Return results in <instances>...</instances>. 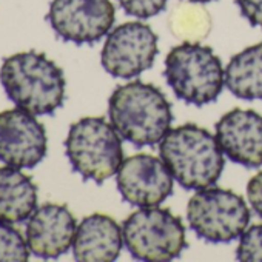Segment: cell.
<instances>
[{
  "label": "cell",
  "mask_w": 262,
  "mask_h": 262,
  "mask_svg": "<svg viewBox=\"0 0 262 262\" xmlns=\"http://www.w3.org/2000/svg\"><path fill=\"white\" fill-rule=\"evenodd\" d=\"M108 114L120 138L136 147L159 144L173 122L171 105L164 93L141 80L128 82L113 91Z\"/></svg>",
  "instance_id": "1"
},
{
  "label": "cell",
  "mask_w": 262,
  "mask_h": 262,
  "mask_svg": "<svg viewBox=\"0 0 262 262\" xmlns=\"http://www.w3.org/2000/svg\"><path fill=\"white\" fill-rule=\"evenodd\" d=\"M0 82L11 102L34 116H50L65 100L62 68L37 51L7 57L0 67Z\"/></svg>",
  "instance_id": "2"
},
{
  "label": "cell",
  "mask_w": 262,
  "mask_h": 262,
  "mask_svg": "<svg viewBox=\"0 0 262 262\" xmlns=\"http://www.w3.org/2000/svg\"><path fill=\"white\" fill-rule=\"evenodd\" d=\"M159 153L174 181L187 190L214 185L225 167L216 136L196 123L168 129L159 142Z\"/></svg>",
  "instance_id": "3"
},
{
  "label": "cell",
  "mask_w": 262,
  "mask_h": 262,
  "mask_svg": "<svg viewBox=\"0 0 262 262\" xmlns=\"http://www.w3.org/2000/svg\"><path fill=\"white\" fill-rule=\"evenodd\" d=\"M164 76L176 97L202 106L214 102L225 85V70L210 47L185 42L165 57Z\"/></svg>",
  "instance_id": "4"
},
{
  "label": "cell",
  "mask_w": 262,
  "mask_h": 262,
  "mask_svg": "<svg viewBox=\"0 0 262 262\" xmlns=\"http://www.w3.org/2000/svg\"><path fill=\"white\" fill-rule=\"evenodd\" d=\"M67 158L85 181L102 184L123 162L122 138L103 117H83L70 126L65 141Z\"/></svg>",
  "instance_id": "5"
},
{
  "label": "cell",
  "mask_w": 262,
  "mask_h": 262,
  "mask_svg": "<svg viewBox=\"0 0 262 262\" xmlns=\"http://www.w3.org/2000/svg\"><path fill=\"white\" fill-rule=\"evenodd\" d=\"M122 234L129 254L145 262L173 260L187 247L185 227L168 208L145 207L131 213Z\"/></svg>",
  "instance_id": "6"
},
{
  "label": "cell",
  "mask_w": 262,
  "mask_h": 262,
  "mask_svg": "<svg viewBox=\"0 0 262 262\" xmlns=\"http://www.w3.org/2000/svg\"><path fill=\"white\" fill-rule=\"evenodd\" d=\"M187 219L199 237L225 244L248 228L251 214L242 196L231 190L207 187L198 190L188 201Z\"/></svg>",
  "instance_id": "7"
},
{
  "label": "cell",
  "mask_w": 262,
  "mask_h": 262,
  "mask_svg": "<svg viewBox=\"0 0 262 262\" xmlns=\"http://www.w3.org/2000/svg\"><path fill=\"white\" fill-rule=\"evenodd\" d=\"M158 53V36L150 25L126 22L108 33L100 62L113 77L133 79L153 67Z\"/></svg>",
  "instance_id": "8"
},
{
  "label": "cell",
  "mask_w": 262,
  "mask_h": 262,
  "mask_svg": "<svg viewBox=\"0 0 262 262\" xmlns=\"http://www.w3.org/2000/svg\"><path fill=\"white\" fill-rule=\"evenodd\" d=\"M114 17L111 0H53L47 14L54 33L76 45L99 42L110 33Z\"/></svg>",
  "instance_id": "9"
},
{
  "label": "cell",
  "mask_w": 262,
  "mask_h": 262,
  "mask_svg": "<svg viewBox=\"0 0 262 262\" xmlns=\"http://www.w3.org/2000/svg\"><path fill=\"white\" fill-rule=\"evenodd\" d=\"M43 123L22 108L0 111V161L16 168H34L47 156Z\"/></svg>",
  "instance_id": "10"
},
{
  "label": "cell",
  "mask_w": 262,
  "mask_h": 262,
  "mask_svg": "<svg viewBox=\"0 0 262 262\" xmlns=\"http://www.w3.org/2000/svg\"><path fill=\"white\" fill-rule=\"evenodd\" d=\"M116 174L117 190L129 205L158 207L173 193L174 178L156 156H129L123 159Z\"/></svg>",
  "instance_id": "11"
},
{
  "label": "cell",
  "mask_w": 262,
  "mask_h": 262,
  "mask_svg": "<svg viewBox=\"0 0 262 262\" xmlns=\"http://www.w3.org/2000/svg\"><path fill=\"white\" fill-rule=\"evenodd\" d=\"M76 230V217L68 207L48 202L28 217L25 239L34 256L57 259L73 247Z\"/></svg>",
  "instance_id": "12"
},
{
  "label": "cell",
  "mask_w": 262,
  "mask_h": 262,
  "mask_svg": "<svg viewBox=\"0 0 262 262\" xmlns=\"http://www.w3.org/2000/svg\"><path fill=\"white\" fill-rule=\"evenodd\" d=\"M216 139L231 162L247 168L262 165V116L253 110L234 108L216 123Z\"/></svg>",
  "instance_id": "13"
},
{
  "label": "cell",
  "mask_w": 262,
  "mask_h": 262,
  "mask_svg": "<svg viewBox=\"0 0 262 262\" xmlns=\"http://www.w3.org/2000/svg\"><path fill=\"white\" fill-rule=\"evenodd\" d=\"M123 245L120 225L110 216L94 213L77 225L73 254L80 262H113Z\"/></svg>",
  "instance_id": "14"
},
{
  "label": "cell",
  "mask_w": 262,
  "mask_h": 262,
  "mask_svg": "<svg viewBox=\"0 0 262 262\" xmlns=\"http://www.w3.org/2000/svg\"><path fill=\"white\" fill-rule=\"evenodd\" d=\"M39 188L16 167H0V222L20 224L37 208Z\"/></svg>",
  "instance_id": "15"
},
{
  "label": "cell",
  "mask_w": 262,
  "mask_h": 262,
  "mask_svg": "<svg viewBox=\"0 0 262 262\" xmlns=\"http://www.w3.org/2000/svg\"><path fill=\"white\" fill-rule=\"evenodd\" d=\"M225 86L239 99H262V42L231 57L225 68Z\"/></svg>",
  "instance_id": "16"
},
{
  "label": "cell",
  "mask_w": 262,
  "mask_h": 262,
  "mask_svg": "<svg viewBox=\"0 0 262 262\" xmlns=\"http://www.w3.org/2000/svg\"><path fill=\"white\" fill-rule=\"evenodd\" d=\"M30 247L22 233L13 224L0 222V262H27Z\"/></svg>",
  "instance_id": "17"
},
{
  "label": "cell",
  "mask_w": 262,
  "mask_h": 262,
  "mask_svg": "<svg viewBox=\"0 0 262 262\" xmlns=\"http://www.w3.org/2000/svg\"><path fill=\"white\" fill-rule=\"evenodd\" d=\"M236 259L241 262H262V224L251 225L241 234Z\"/></svg>",
  "instance_id": "18"
},
{
  "label": "cell",
  "mask_w": 262,
  "mask_h": 262,
  "mask_svg": "<svg viewBox=\"0 0 262 262\" xmlns=\"http://www.w3.org/2000/svg\"><path fill=\"white\" fill-rule=\"evenodd\" d=\"M128 16L150 19L165 10L168 0H117Z\"/></svg>",
  "instance_id": "19"
},
{
  "label": "cell",
  "mask_w": 262,
  "mask_h": 262,
  "mask_svg": "<svg viewBox=\"0 0 262 262\" xmlns=\"http://www.w3.org/2000/svg\"><path fill=\"white\" fill-rule=\"evenodd\" d=\"M234 2L248 24L262 30V0H234Z\"/></svg>",
  "instance_id": "20"
},
{
  "label": "cell",
  "mask_w": 262,
  "mask_h": 262,
  "mask_svg": "<svg viewBox=\"0 0 262 262\" xmlns=\"http://www.w3.org/2000/svg\"><path fill=\"white\" fill-rule=\"evenodd\" d=\"M247 194L251 208L257 213V216L262 217V171H259L248 181Z\"/></svg>",
  "instance_id": "21"
},
{
  "label": "cell",
  "mask_w": 262,
  "mask_h": 262,
  "mask_svg": "<svg viewBox=\"0 0 262 262\" xmlns=\"http://www.w3.org/2000/svg\"><path fill=\"white\" fill-rule=\"evenodd\" d=\"M188 2H193V4H207V2H211V0H188Z\"/></svg>",
  "instance_id": "22"
}]
</instances>
